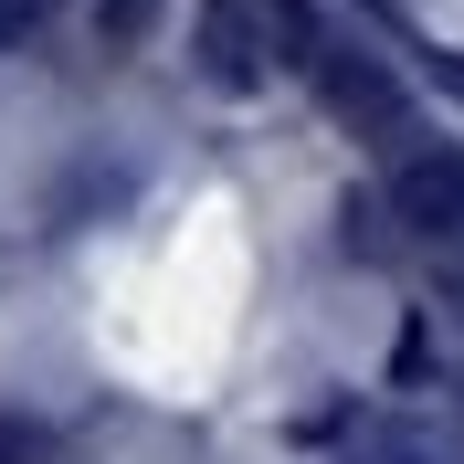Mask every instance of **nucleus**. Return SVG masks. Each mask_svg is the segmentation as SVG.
<instances>
[{"instance_id": "nucleus-2", "label": "nucleus", "mask_w": 464, "mask_h": 464, "mask_svg": "<svg viewBox=\"0 0 464 464\" xmlns=\"http://www.w3.org/2000/svg\"><path fill=\"white\" fill-rule=\"evenodd\" d=\"M391 201H401V222H422V232H464V148H433V159H411Z\"/></svg>"}, {"instance_id": "nucleus-1", "label": "nucleus", "mask_w": 464, "mask_h": 464, "mask_svg": "<svg viewBox=\"0 0 464 464\" xmlns=\"http://www.w3.org/2000/svg\"><path fill=\"white\" fill-rule=\"evenodd\" d=\"M275 63H317V32L295 0H201V74L222 95H254Z\"/></svg>"}]
</instances>
